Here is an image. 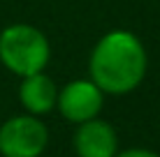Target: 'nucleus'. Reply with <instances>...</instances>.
Instances as JSON below:
<instances>
[{
    "mask_svg": "<svg viewBox=\"0 0 160 157\" xmlns=\"http://www.w3.org/2000/svg\"><path fill=\"white\" fill-rule=\"evenodd\" d=\"M114 157H160V155L148 148H128V150H118Z\"/></svg>",
    "mask_w": 160,
    "mask_h": 157,
    "instance_id": "nucleus-7",
    "label": "nucleus"
},
{
    "mask_svg": "<svg viewBox=\"0 0 160 157\" xmlns=\"http://www.w3.org/2000/svg\"><path fill=\"white\" fill-rule=\"evenodd\" d=\"M19 102L26 109V113L32 116H47L56 109L58 102V88L53 79L47 72H37L21 79L19 85Z\"/></svg>",
    "mask_w": 160,
    "mask_h": 157,
    "instance_id": "nucleus-6",
    "label": "nucleus"
},
{
    "mask_svg": "<svg viewBox=\"0 0 160 157\" xmlns=\"http://www.w3.org/2000/svg\"><path fill=\"white\" fill-rule=\"evenodd\" d=\"M148 69L144 42L130 30L104 32L88 56V79L104 95H128L142 85Z\"/></svg>",
    "mask_w": 160,
    "mask_h": 157,
    "instance_id": "nucleus-1",
    "label": "nucleus"
},
{
    "mask_svg": "<svg viewBox=\"0 0 160 157\" xmlns=\"http://www.w3.org/2000/svg\"><path fill=\"white\" fill-rule=\"evenodd\" d=\"M104 106V93L91 79H74L58 90L56 109L68 122H86L100 116Z\"/></svg>",
    "mask_w": 160,
    "mask_h": 157,
    "instance_id": "nucleus-4",
    "label": "nucleus"
},
{
    "mask_svg": "<svg viewBox=\"0 0 160 157\" xmlns=\"http://www.w3.org/2000/svg\"><path fill=\"white\" fill-rule=\"evenodd\" d=\"M72 143L77 157H114L118 153V134L102 118L79 122Z\"/></svg>",
    "mask_w": 160,
    "mask_h": 157,
    "instance_id": "nucleus-5",
    "label": "nucleus"
},
{
    "mask_svg": "<svg viewBox=\"0 0 160 157\" xmlns=\"http://www.w3.org/2000/svg\"><path fill=\"white\" fill-rule=\"evenodd\" d=\"M49 145V129L40 116L21 113L0 125V155L2 157H40Z\"/></svg>",
    "mask_w": 160,
    "mask_h": 157,
    "instance_id": "nucleus-3",
    "label": "nucleus"
},
{
    "mask_svg": "<svg viewBox=\"0 0 160 157\" xmlns=\"http://www.w3.org/2000/svg\"><path fill=\"white\" fill-rule=\"evenodd\" d=\"M51 60V42L37 25L9 23L0 30V62L16 76L44 72Z\"/></svg>",
    "mask_w": 160,
    "mask_h": 157,
    "instance_id": "nucleus-2",
    "label": "nucleus"
}]
</instances>
